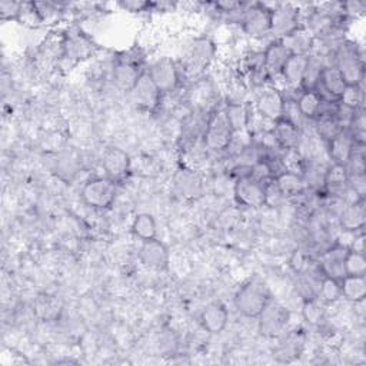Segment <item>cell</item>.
I'll return each mask as SVG.
<instances>
[{"mask_svg": "<svg viewBox=\"0 0 366 366\" xmlns=\"http://www.w3.org/2000/svg\"><path fill=\"white\" fill-rule=\"evenodd\" d=\"M227 320H229L227 309L219 302L209 303L207 306L203 307L200 313V323L203 329L213 335L223 332V329L227 325Z\"/></svg>", "mask_w": 366, "mask_h": 366, "instance_id": "cell-18", "label": "cell"}, {"mask_svg": "<svg viewBox=\"0 0 366 366\" xmlns=\"http://www.w3.org/2000/svg\"><path fill=\"white\" fill-rule=\"evenodd\" d=\"M132 232L142 240L156 237V220L149 213H139L132 223Z\"/></svg>", "mask_w": 366, "mask_h": 366, "instance_id": "cell-29", "label": "cell"}, {"mask_svg": "<svg viewBox=\"0 0 366 366\" xmlns=\"http://www.w3.org/2000/svg\"><path fill=\"white\" fill-rule=\"evenodd\" d=\"M139 257L143 266L153 270H162L169 263V250L164 246V243L153 237L149 240H143Z\"/></svg>", "mask_w": 366, "mask_h": 366, "instance_id": "cell-12", "label": "cell"}, {"mask_svg": "<svg viewBox=\"0 0 366 366\" xmlns=\"http://www.w3.org/2000/svg\"><path fill=\"white\" fill-rule=\"evenodd\" d=\"M243 31L254 39H262L270 34L272 30V9L264 4L249 6L242 16Z\"/></svg>", "mask_w": 366, "mask_h": 366, "instance_id": "cell-5", "label": "cell"}, {"mask_svg": "<svg viewBox=\"0 0 366 366\" xmlns=\"http://www.w3.org/2000/svg\"><path fill=\"white\" fill-rule=\"evenodd\" d=\"M234 197L246 207H262L266 204V184L249 174L240 176L234 183Z\"/></svg>", "mask_w": 366, "mask_h": 366, "instance_id": "cell-6", "label": "cell"}, {"mask_svg": "<svg viewBox=\"0 0 366 366\" xmlns=\"http://www.w3.org/2000/svg\"><path fill=\"white\" fill-rule=\"evenodd\" d=\"M276 143L282 149H295L299 146L300 129L286 119H279L274 122V127L272 132Z\"/></svg>", "mask_w": 366, "mask_h": 366, "instance_id": "cell-22", "label": "cell"}, {"mask_svg": "<svg viewBox=\"0 0 366 366\" xmlns=\"http://www.w3.org/2000/svg\"><path fill=\"white\" fill-rule=\"evenodd\" d=\"M342 297V289H340V280L332 279V277H323L319 286L317 299L322 303H335Z\"/></svg>", "mask_w": 366, "mask_h": 366, "instance_id": "cell-33", "label": "cell"}, {"mask_svg": "<svg viewBox=\"0 0 366 366\" xmlns=\"http://www.w3.org/2000/svg\"><path fill=\"white\" fill-rule=\"evenodd\" d=\"M333 66L337 69L347 86L362 84L363 80V60L359 50L353 44H343L335 54Z\"/></svg>", "mask_w": 366, "mask_h": 366, "instance_id": "cell-3", "label": "cell"}, {"mask_svg": "<svg viewBox=\"0 0 366 366\" xmlns=\"http://www.w3.org/2000/svg\"><path fill=\"white\" fill-rule=\"evenodd\" d=\"M323 305L325 303H322L316 297L305 299L303 307H302V313H303L305 320L310 325H320L325 320V307H323Z\"/></svg>", "mask_w": 366, "mask_h": 366, "instance_id": "cell-34", "label": "cell"}, {"mask_svg": "<svg viewBox=\"0 0 366 366\" xmlns=\"http://www.w3.org/2000/svg\"><path fill=\"white\" fill-rule=\"evenodd\" d=\"M345 276H365L366 273V257L363 252L349 249L345 256Z\"/></svg>", "mask_w": 366, "mask_h": 366, "instance_id": "cell-32", "label": "cell"}, {"mask_svg": "<svg viewBox=\"0 0 366 366\" xmlns=\"http://www.w3.org/2000/svg\"><path fill=\"white\" fill-rule=\"evenodd\" d=\"M355 143L356 142L347 129H342L332 139H329L327 147H329V156H330L332 163L346 166V163L352 154Z\"/></svg>", "mask_w": 366, "mask_h": 366, "instance_id": "cell-16", "label": "cell"}, {"mask_svg": "<svg viewBox=\"0 0 366 366\" xmlns=\"http://www.w3.org/2000/svg\"><path fill=\"white\" fill-rule=\"evenodd\" d=\"M290 266L295 272H303L307 266V257L302 252H295L290 259Z\"/></svg>", "mask_w": 366, "mask_h": 366, "instance_id": "cell-38", "label": "cell"}, {"mask_svg": "<svg viewBox=\"0 0 366 366\" xmlns=\"http://www.w3.org/2000/svg\"><path fill=\"white\" fill-rule=\"evenodd\" d=\"M21 10V3L3 0L0 1V17L3 20H17Z\"/></svg>", "mask_w": 366, "mask_h": 366, "instance_id": "cell-37", "label": "cell"}, {"mask_svg": "<svg viewBox=\"0 0 366 366\" xmlns=\"http://www.w3.org/2000/svg\"><path fill=\"white\" fill-rule=\"evenodd\" d=\"M234 137V129L229 120V116L226 113V109H217L214 110L204 127L203 140L206 147L210 150H224L232 144V140Z\"/></svg>", "mask_w": 366, "mask_h": 366, "instance_id": "cell-2", "label": "cell"}, {"mask_svg": "<svg viewBox=\"0 0 366 366\" xmlns=\"http://www.w3.org/2000/svg\"><path fill=\"white\" fill-rule=\"evenodd\" d=\"M322 103H323V97L317 89L303 90L296 99V104L305 119L317 117Z\"/></svg>", "mask_w": 366, "mask_h": 366, "instance_id": "cell-25", "label": "cell"}, {"mask_svg": "<svg viewBox=\"0 0 366 366\" xmlns=\"http://www.w3.org/2000/svg\"><path fill=\"white\" fill-rule=\"evenodd\" d=\"M269 287L263 280L250 279L236 293L234 305L246 317H257L270 302Z\"/></svg>", "mask_w": 366, "mask_h": 366, "instance_id": "cell-1", "label": "cell"}, {"mask_svg": "<svg viewBox=\"0 0 366 366\" xmlns=\"http://www.w3.org/2000/svg\"><path fill=\"white\" fill-rule=\"evenodd\" d=\"M366 223V206H365V199L357 197L347 206L340 213L339 217V224L342 230L346 232H359L365 227Z\"/></svg>", "mask_w": 366, "mask_h": 366, "instance_id": "cell-15", "label": "cell"}, {"mask_svg": "<svg viewBox=\"0 0 366 366\" xmlns=\"http://www.w3.org/2000/svg\"><path fill=\"white\" fill-rule=\"evenodd\" d=\"M339 102H340L342 104H345L346 107L352 109V110L362 109L363 92H362L360 84H357V86H346L345 92H343L342 96L339 97Z\"/></svg>", "mask_w": 366, "mask_h": 366, "instance_id": "cell-35", "label": "cell"}, {"mask_svg": "<svg viewBox=\"0 0 366 366\" xmlns=\"http://www.w3.org/2000/svg\"><path fill=\"white\" fill-rule=\"evenodd\" d=\"M347 84L337 71V69L333 64H325L320 73L319 84L316 87L320 92L322 97L325 100H339Z\"/></svg>", "mask_w": 366, "mask_h": 366, "instance_id": "cell-13", "label": "cell"}, {"mask_svg": "<svg viewBox=\"0 0 366 366\" xmlns=\"http://www.w3.org/2000/svg\"><path fill=\"white\" fill-rule=\"evenodd\" d=\"M347 247L340 244H335L329 250L322 254L320 259V270L326 277H332L336 280H342L345 277V256L347 253Z\"/></svg>", "mask_w": 366, "mask_h": 366, "instance_id": "cell-14", "label": "cell"}, {"mask_svg": "<svg viewBox=\"0 0 366 366\" xmlns=\"http://www.w3.org/2000/svg\"><path fill=\"white\" fill-rule=\"evenodd\" d=\"M147 73L162 94L173 92L179 83L176 64L169 57L157 59L154 63H152Z\"/></svg>", "mask_w": 366, "mask_h": 366, "instance_id": "cell-9", "label": "cell"}, {"mask_svg": "<svg viewBox=\"0 0 366 366\" xmlns=\"http://www.w3.org/2000/svg\"><path fill=\"white\" fill-rule=\"evenodd\" d=\"M282 43L287 47L290 54L309 56V51L313 47V36L309 29L299 26L295 31L282 39Z\"/></svg>", "mask_w": 366, "mask_h": 366, "instance_id": "cell-24", "label": "cell"}, {"mask_svg": "<svg viewBox=\"0 0 366 366\" xmlns=\"http://www.w3.org/2000/svg\"><path fill=\"white\" fill-rule=\"evenodd\" d=\"M103 169L109 179L120 180L130 170V157L124 150L112 147L103 156Z\"/></svg>", "mask_w": 366, "mask_h": 366, "instance_id": "cell-17", "label": "cell"}, {"mask_svg": "<svg viewBox=\"0 0 366 366\" xmlns=\"http://www.w3.org/2000/svg\"><path fill=\"white\" fill-rule=\"evenodd\" d=\"M133 102L144 110H154L162 99L160 90L156 87L147 71H142L130 89Z\"/></svg>", "mask_w": 366, "mask_h": 366, "instance_id": "cell-8", "label": "cell"}, {"mask_svg": "<svg viewBox=\"0 0 366 366\" xmlns=\"http://www.w3.org/2000/svg\"><path fill=\"white\" fill-rule=\"evenodd\" d=\"M226 113L229 116V120L234 129V133L240 129H243L246 124H247V119H249V114H247V110L244 106L242 104H230L227 109H226Z\"/></svg>", "mask_w": 366, "mask_h": 366, "instance_id": "cell-36", "label": "cell"}, {"mask_svg": "<svg viewBox=\"0 0 366 366\" xmlns=\"http://www.w3.org/2000/svg\"><path fill=\"white\" fill-rule=\"evenodd\" d=\"M342 297L349 302L360 303L366 296V279L365 276H345L340 280Z\"/></svg>", "mask_w": 366, "mask_h": 366, "instance_id": "cell-27", "label": "cell"}, {"mask_svg": "<svg viewBox=\"0 0 366 366\" xmlns=\"http://www.w3.org/2000/svg\"><path fill=\"white\" fill-rule=\"evenodd\" d=\"M116 183L109 177H96L89 180L81 189V200L94 209L109 207L116 197Z\"/></svg>", "mask_w": 366, "mask_h": 366, "instance_id": "cell-4", "label": "cell"}, {"mask_svg": "<svg viewBox=\"0 0 366 366\" xmlns=\"http://www.w3.org/2000/svg\"><path fill=\"white\" fill-rule=\"evenodd\" d=\"M142 71H139V69L136 67V64H132L129 61H122L116 66L114 69V80L116 83L122 87V89H127L130 92V89L133 87L134 81L137 80L139 74Z\"/></svg>", "mask_w": 366, "mask_h": 366, "instance_id": "cell-30", "label": "cell"}, {"mask_svg": "<svg viewBox=\"0 0 366 366\" xmlns=\"http://www.w3.org/2000/svg\"><path fill=\"white\" fill-rule=\"evenodd\" d=\"M274 183L277 184L283 197H293L302 194L305 190V180L302 174L292 172H282L274 177Z\"/></svg>", "mask_w": 366, "mask_h": 366, "instance_id": "cell-26", "label": "cell"}, {"mask_svg": "<svg viewBox=\"0 0 366 366\" xmlns=\"http://www.w3.org/2000/svg\"><path fill=\"white\" fill-rule=\"evenodd\" d=\"M174 189L176 192L187 199L197 197L202 192V180L194 170L182 169L177 172L174 177Z\"/></svg>", "mask_w": 366, "mask_h": 366, "instance_id": "cell-23", "label": "cell"}, {"mask_svg": "<svg viewBox=\"0 0 366 366\" xmlns=\"http://www.w3.org/2000/svg\"><path fill=\"white\" fill-rule=\"evenodd\" d=\"M286 97L276 87H266L260 92L256 99V110L257 113L270 122H277L282 119L285 109Z\"/></svg>", "mask_w": 366, "mask_h": 366, "instance_id": "cell-10", "label": "cell"}, {"mask_svg": "<svg viewBox=\"0 0 366 366\" xmlns=\"http://www.w3.org/2000/svg\"><path fill=\"white\" fill-rule=\"evenodd\" d=\"M325 67L322 59L316 57V56H307V66H306V71L303 76V81H302V89L303 90H312L316 89L319 84V79H320V73L322 69Z\"/></svg>", "mask_w": 366, "mask_h": 366, "instance_id": "cell-31", "label": "cell"}, {"mask_svg": "<svg viewBox=\"0 0 366 366\" xmlns=\"http://www.w3.org/2000/svg\"><path fill=\"white\" fill-rule=\"evenodd\" d=\"M323 186L332 194H342L349 189V172L345 164L332 163L323 176Z\"/></svg>", "mask_w": 366, "mask_h": 366, "instance_id": "cell-20", "label": "cell"}, {"mask_svg": "<svg viewBox=\"0 0 366 366\" xmlns=\"http://www.w3.org/2000/svg\"><path fill=\"white\" fill-rule=\"evenodd\" d=\"M306 66H307V56L290 54L280 70V74H282L283 80L286 81V84H289L292 87L302 86Z\"/></svg>", "mask_w": 366, "mask_h": 366, "instance_id": "cell-21", "label": "cell"}, {"mask_svg": "<svg viewBox=\"0 0 366 366\" xmlns=\"http://www.w3.org/2000/svg\"><path fill=\"white\" fill-rule=\"evenodd\" d=\"M289 310L285 306L270 299V302L257 316L260 333L269 337L280 335L289 322Z\"/></svg>", "mask_w": 366, "mask_h": 366, "instance_id": "cell-7", "label": "cell"}, {"mask_svg": "<svg viewBox=\"0 0 366 366\" xmlns=\"http://www.w3.org/2000/svg\"><path fill=\"white\" fill-rule=\"evenodd\" d=\"M289 56H290V51L282 43V40L272 41L263 51V63H264L267 76L280 74V70Z\"/></svg>", "mask_w": 366, "mask_h": 366, "instance_id": "cell-19", "label": "cell"}, {"mask_svg": "<svg viewBox=\"0 0 366 366\" xmlns=\"http://www.w3.org/2000/svg\"><path fill=\"white\" fill-rule=\"evenodd\" d=\"M213 56V44L207 39H199L189 51V61L194 67H203Z\"/></svg>", "mask_w": 366, "mask_h": 366, "instance_id": "cell-28", "label": "cell"}, {"mask_svg": "<svg viewBox=\"0 0 366 366\" xmlns=\"http://www.w3.org/2000/svg\"><path fill=\"white\" fill-rule=\"evenodd\" d=\"M299 27V11L290 4H280L272 10L270 34L277 36V40L285 39Z\"/></svg>", "mask_w": 366, "mask_h": 366, "instance_id": "cell-11", "label": "cell"}, {"mask_svg": "<svg viewBox=\"0 0 366 366\" xmlns=\"http://www.w3.org/2000/svg\"><path fill=\"white\" fill-rule=\"evenodd\" d=\"M147 6V3H142V1H126L123 3V7L132 11H139L142 9H144Z\"/></svg>", "mask_w": 366, "mask_h": 366, "instance_id": "cell-39", "label": "cell"}]
</instances>
